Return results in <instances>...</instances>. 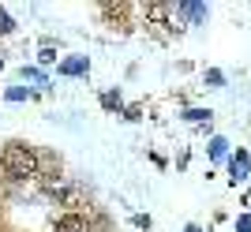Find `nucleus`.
<instances>
[{
	"instance_id": "5",
	"label": "nucleus",
	"mask_w": 251,
	"mask_h": 232,
	"mask_svg": "<svg viewBox=\"0 0 251 232\" xmlns=\"http://www.w3.org/2000/svg\"><path fill=\"white\" fill-rule=\"evenodd\" d=\"M64 71H68V75H79V71H86V64L83 60H68V64H64Z\"/></svg>"
},
{
	"instance_id": "6",
	"label": "nucleus",
	"mask_w": 251,
	"mask_h": 232,
	"mask_svg": "<svg viewBox=\"0 0 251 232\" xmlns=\"http://www.w3.org/2000/svg\"><path fill=\"white\" fill-rule=\"evenodd\" d=\"M210 154H214V158H221V154H225V139H214V146H210Z\"/></svg>"
},
{
	"instance_id": "7",
	"label": "nucleus",
	"mask_w": 251,
	"mask_h": 232,
	"mask_svg": "<svg viewBox=\"0 0 251 232\" xmlns=\"http://www.w3.org/2000/svg\"><path fill=\"white\" fill-rule=\"evenodd\" d=\"M240 232H251V217H240V225H236Z\"/></svg>"
},
{
	"instance_id": "2",
	"label": "nucleus",
	"mask_w": 251,
	"mask_h": 232,
	"mask_svg": "<svg viewBox=\"0 0 251 232\" xmlns=\"http://www.w3.org/2000/svg\"><path fill=\"white\" fill-rule=\"evenodd\" d=\"M56 232H86V221L79 217V213H68V217L56 221Z\"/></svg>"
},
{
	"instance_id": "8",
	"label": "nucleus",
	"mask_w": 251,
	"mask_h": 232,
	"mask_svg": "<svg viewBox=\"0 0 251 232\" xmlns=\"http://www.w3.org/2000/svg\"><path fill=\"white\" fill-rule=\"evenodd\" d=\"M188 232H199V229H195V225H191V229H188Z\"/></svg>"
},
{
	"instance_id": "3",
	"label": "nucleus",
	"mask_w": 251,
	"mask_h": 232,
	"mask_svg": "<svg viewBox=\"0 0 251 232\" xmlns=\"http://www.w3.org/2000/svg\"><path fill=\"white\" fill-rule=\"evenodd\" d=\"M248 176V154H236L232 158V180H244Z\"/></svg>"
},
{
	"instance_id": "1",
	"label": "nucleus",
	"mask_w": 251,
	"mask_h": 232,
	"mask_svg": "<svg viewBox=\"0 0 251 232\" xmlns=\"http://www.w3.org/2000/svg\"><path fill=\"white\" fill-rule=\"evenodd\" d=\"M0 165H4V172H8L11 180L38 176V154H34L26 142H11V146H4V154H0Z\"/></svg>"
},
{
	"instance_id": "4",
	"label": "nucleus",
	"mask_w": 251,
	"mask_h": 232,
	"mask_svg": "<svg viewBox=\"0 0 251 232\" xmlns=\"http://www.w3.org/2000/svg\"><path fill=\"white\" fill-rule=\"evenodd\" d=\"M150 19H154V23H165L169 19V4H150Z\"/></svg>"
}]
</instances>
